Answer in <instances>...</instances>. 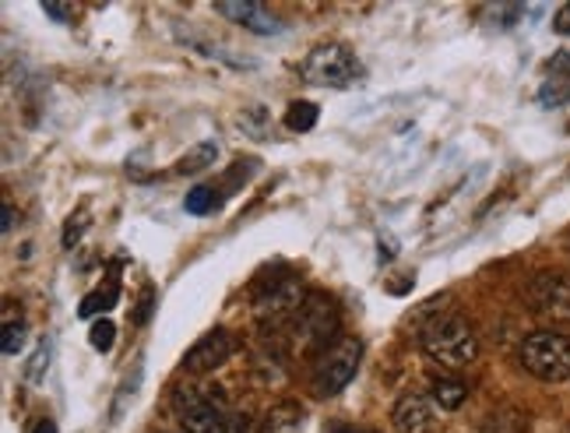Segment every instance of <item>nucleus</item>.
<instances>
[{
	"mask_svg": "<svg viewBox=\"0 0 570 433\" xmlns=\"http://www.w3.org/2000/svg\"><path fill=\"white\" fill-rule=\"evenodd\" d=\"M338 324H342V314H338L335 300L325 297V292H306L303 306L292 314L282 335L289 338L292 352H311L317 360V356L338 338Z\"/></svg>",
	"mask_w": 570,
	"mask_h": 433,
	"instance_id": "obj_1",
	"label": "nucleus"
},
{
	"mask_svg": "<svg viewBox=\"0 0 570 433\" xmlns=\"http://www.w3.org/2000/svg\"><path fill=\"white\" fill-rule=\"evenodd\" d=\"M423 352L444 370H465L475 352H480V342H475V332L465 317L458 314H440L423 328Z\"/></svg>",
	"mask_w": 570,
	"mask_h": 433,
	"instance_id": "obj_2",
	"label": "nucleus"
},
{
	"mask_svg": "<svg viewBox=\"0 0 570 433\" xmlns=\"http://www.w3.org/2000/svg\"><path fill=\"white\" fill-rule=\"evenodd\" d=\"M303 300H306V292L296 275H289V272L268 275V278H260L254 289V317L265 324V328L282 332L292 321V314L303 306Z\"/></svg>",
	"mask_w": 570,
	"mask_h": 433,
	"instance_id": "obj_3",
	"label": "nucleus"
},
{
	"mask_svg": "<svg viewBox=\"0 0 570 433\" xmlns=\"http://www.w3.org/2000/svg\"><path fill=\"white\" fill-rule=\"evenodd\" d=\"M177 416L187 433H233V416L219 392H197V388H180L173 395Z\"/></svg>",
	"mask_w": 570,
	"mask_h": 433,
	"instance_id": "obj_4",
	"label": "nucleus"
},
{
	"mask_svg": "<svg viewBox=\"0 0 570 433\" xmlns=\"http://www.w3.org/2000/svg\"><path fill=\"white\" fill-rule=\"evenodd\" d=\"M360 356H363L360 338L338 335L335 342L314 360V370H311L314 392H317V395H338V392H342L345 384H349L352 377H356Z\"/></svg>",
	"mask_w": 570,
	"mask_h": 433,
	"instance_id": "obj_5",
	"label": "nucleus"
},
{
	"mask_svg": "<svg viewBox=\"0 0 570 433\" xmlns=\"http://www.w3.org/2000/svg\"><path fill=\"white\" fill-rule=\"evenodd\" d=\"M521 363L538 381H567L570 377V338L560 332H535L521 346Z\"/></svg>",
	"mask_w": 570,
	"mask_h": 433,
	"instance_id": "obj_6",
	"label": "nucleus"
},
{
	"mask_svg": "<svg viewBox=\"0 0 570 433\" xmlns=\"http://www.w3.org/2000/svg\"><path fill=\"white\" fill-rule=\"evenodd\" d=\"M303 79L314 85L345 88L352 82H360V60L352 57V50L342 43H320L311 50V57L303 60Z\"/></svg>",
	"mask_w": 570,
	"mask_h": 433,
	"instance_id": "obj_7",
	"label": "nucleus"
},
{
	"mask_svg": "<svg viewBox=\"0 0 570 433\" xmlns=\"http://www.w3.org/2000/svg\"><path fill=\"white\" fill-rule=\"evenodd\" d=\"M529 306L543 321L557 324V328H570V278L538 275L529 289Z\"/></svg>",
	"mask_w": 570,
	"mask_h": 433,
	"instance_id": "obj_8",
	"label": "nucleus"
},
{
	"mask_svg": "<svg viewBox=\"0 0 570 433\" xmlns=\"http://www.w3.org/2000/svg\"><path fill=\"white\" fill-rule=\"evenodd\" d=\"M229 356H233V338H229V332L222 328H215L208 332L202 342H194L191 352H187V360H183V366L191 370V374H208V370L215 366H222Z\"/></svg>",
	"mask_w": 570,
	"mask_h": 433,
	"instance_id": "obj_9",
	"label": "nucleus"
},
{
	"mask_svg": "<svg viewBox=\"0 0 570 433\" xmlns=\"http://www.w3.org/2000/svg\"><path fill=\"white\" fill-rule=\"evenodd\" d=\"M391 423L398 433H434V409L423 395H402L391 409Z\"/></svg>",
	"mask_w": 570,
	"mask_h": 433,
	"instance_id": "obj_10",
	"label": "nucleus"
},
{
	"mask_svg": "<svg viewBox=\"0 0 570 433\" xmlns=\"http://www.w3.org/2000/svg\"><path fill=\"white\" fill-rule=\"evenodd\" d=\"M215 11L226 14V19H233L237 25L254 28V33H279V22H275L260 4H254V0H243V4H229V0H222V4H215Z\"/></svg>",
	"mask_w": 570,
	"mask_h": 433,
	"instance_id": "obj_11",
	"label": "nucleus"
},
{
	"mask_svg": "<svg viewBox=\"0 0 570 433\" xmlns=\"http://www.w3.org/2000/svg\"><path fill=\"white\" fill-rule=\"evenodd\" d=\"M265 433H300L303 430V409L296 401H279L265 420Z\"/></svg>",
	"mask_w": 570,
	"mask_h": 433,
	"instance_id": "obj_12",
	"label": "nucleus"
},
{
	"mask_svg": "<svg viewBox=\"0 0 570 433\" xmlns=\"http://www.w3.org/2000/svg\"><path fill=\"white\" fill-rule=\"evenodd\" d=\"M538 103H543V106L570 103V71H549L543 88H538Z\"/></svg>",
	"mask_w": 570,
	"mask_h": 433,
	"instance_id": "obj_13",
	"label": "nucleus"
},
{
	"mask_svg": "<svg viewBox=\"0 0 570 433\" xmlns=\"http://www.w3.org/2000/svg\"><path fill=\"white\" fill-rule=\"evenodd\" d=\"M117 297H120V286H117V278H110V282H106V289L88 292L78 314L82 317H96L99 311H110V306H117Z\"/></svg>",
	"mask_w": 570,
	"mask_h": 433,
	"instance_id": "obj_14",
	"label": "nucleus"
},
{
	"mask_svg": "<svg viewBox=\"0 0 570 433\" xmlns=\"http://www.w3.org/2000/svg\"><path fill=\"white\" fill-rule=\"evenodd\" d=\"M529 420L521 416L518 409H500V412H489V420L483 426V433H525Z\"/></svg>",
	"mask_w": 570,
	"mask_h": 433,
	"instance_id": "obj_15",
	"label": "nucleus"
},
{
	"mask_svg": "<svg viewBox=\"0 0 570 433\" xmlns=\"http://www.w3.org/2000/svg\"><path fill=\"white\" fill-rule=\"evenodd\" d=\"M465 395H469V388L461 381H454V377L434 381V401H437L440 409H458L461 401H465Z\"/></svg>",
	"mask_w": 570,
	"mask_h": 433,
	"instance_id": "obj_16",
	"label": "nucleus"
},
{
	"mask_svg": "<svg viewBox=\"0 0 570 433\" xmlns=\"http://www.w3.org/2000/svg\"><path fill=\"white\" fill-rule=\"evenodd\" d=\"M317 123V106L314 103H292L286 113V128L289 131H311Z\"/></svg>",
	"mask_w": 570,
	"mask_h": 433,
	"instance_id": "obj_17",
	"label": "nucleus"
},
{
	"mask_svg": "<svg viewBox=\"0 0 570 433\" xmlns=\"http://www.w3.org/2000/svg\"><path fill=\"white\" fill-rule=\"evenodd\" d=\"M215 205H219V197H215L211 188H194V191L187 194V212H194V215H205V212H211Z\"/></svg>",
	"mask_w": 570,
	"mask_h": 433,
	"instance_id": "obj_18",
	"label": "nucleus"
},
{
	"mask_svg": "<svg viewBox=\"0 0 570 433\" xmlns=\"http://www.w3.org/2000/svg\"><path fill=\"white\" fill-rule=\"evenodd\" d=\"M211 159H215V145H202L197 152H191V156L180 159V173H197V169H205Z\"/></svg>",
	"mask_w": 570,
	"mask_h": 433,
	"instance_id": "obj_19",
	"label": "nucleus"
},
{
	"mask_svg": "<svg viewBox=\"0 0 570 433\" xmlns=\"http://www.w3.org/2000/svg\"><path fill=\"white\" fill-rule=\"evenodd\" d=\"M92 346H96V349H110L113 346V338H117V328H113V324L110 321H96V324H92Z\"/></svg>",
	"mask_w": 570,
	"mask_h": 433,
	"instance_id": "obj_20",
	"label": "nucleus"
},
{
	"mask_svg": "<svg viewBox=\"0 0 570 433\" xmlns=\"http://www.w3.org/2000/svg\"><path fill=\"white\" fill-rule=\"evenodd\" d=\"M22 342H25L22 324H4V352H8V356H14V352L22 349Z\"/></svg>",
	"mask_w": 570,
	"mask_h": 433,
	"instance_id": "obj_21",
	"label": "nucleus"
},
{
	"mask_svg": "<svg viewBox=\"0 0 570 433\" xmlns=\"http://www.w3.org/2000/svg\"><path fill=\"white\" fill-rule=\"evenodd\" d=\"M553 25H557V33L570 36V4H563V8L557 11V22H553Z\"/></svg>",
	"mask_w": 570,
	"mask_h": 433,
	"instance_id": "obj_22",
	"label": "nucleus"
},
{
	"mask_svg": "<svg viewBox=\"0 0 570 433\" xmlns=\"http://www.w3.org/2000/svg\"><path fill=\"white\" fill-rule=\"evenodd\" d=\"M148 311H151V289H145V297H142V306H137V314H134V321H137V324H145V321H148Z\"/></svg>",
	"mask_w": 570,
	"mask_h": 433,
	"instance_id": "obj_23",
	"label": "nucleus"
},
{
	"mask_svg": "<svg viewBox=\"0 0 570 433\" xmlns=\"http://www.w3.org/2000/svg\"><path fill=\"white\" fill-rule=\"evenodd\" d=\"M43 11L50 14V19H57V22H68V8L64 4H43Z\"/></svg>",
	"mask_w": 570,
	"mask_h": 433,
	"instance_id": "obj_24",
	"label": "nucleus"
},
{
	"mask_svg": "<svg viewBox=\"0 0 570 433\" xmlns=\"http://www.w3.org/2000/svg\"><path fill=\"white\" fill-rule=\"evenodd\" d=\"M325 433H363V430H356V426H345V423H331V426H325Z\"/></svg>",
	"mask_w": 570,
	"mask_h": 433,
	"instance_id": "obj_25",
	"label": "nucleus"
},
{
	"mask_svg": "<svg viewBox=\"0 0 570 433\" xmlns=\"http://www.w3.org/2000/svg\"><path fill=\"white\" fill-rule=\"evenodd\" d=\"M36 433H57V426H53L50 420H43V423L36 426Z\"/></svg>",
	"mask_w": 570,
	"mask_h": 433,
	"instance_id": "obj_26",
	"label": "nucleus"
},
{
	"mask_svg": "<svg viewBox=\"0 0 570 433\" xmlns=\"http://www.w3.org/2000/svg\"><path fill=\"white\" fill-rule=\"evenodd\" d=\"M11 222H14V212H11V208H4V229H11Z\"/></svg>",
	"mask_w": 570,
	"mask_h": 433,
	"instance_id": "obj_27",
	"label": "nucleus"
}]
</instances>
